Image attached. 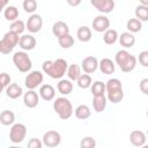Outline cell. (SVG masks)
I'll list each match as a JSON object with an SVG mask.
<instances>
[{
  "label": "cell",
  "mask_w": 148,
  "mask_h": 148,
  "mask_svg": "<svg viewBox=\"0 0 148 148\" xmlns=\"http://www.w3.org/2000/svg\"><path fill=\"white\" fill-rule=\"evenodd\" d=\"M15 121V113L10 110H3L0 113V123L3 126H9L13 125Z\"/></svg>",
  "instance_id": "obj_26"
},
{
  "label": "cell",
  "mask_w": 148,
  "mask_h": 148,
  "mask_svg": "<svg viewBox=\"0 0 148 148\" xmlns=\"http://www.w3.org/2000/svg\"><path fill=\"white\" fill-rule=\"evenodd\" d=\"M76 82H77V86L81 88V89H87V88H89L90 86H91V77H90V75L89 74H81L79 77H77V80H76Z\"/></svg>",
  "instance_id": "obj_35"
},
{
  "label": "cell",
  "mask_w": 148,
  "mask_h": 148,
  "mask_svg": "<svg viewBox=\"0 0 148 148\" xmlns=\"http://www.w3.org/2000/svg\"><path fill=\"white\" fill-rule=\"evenodd\" d=\"M9 30L17 34V35H21L25 30V23L22 20H15V21L12 22V24L9 27Z\"/></svg>",
  "instance_id": "obj_34"
},
{
  "label": "cell",
  "mask_w": 148,
  "mask_h": 148,
  "mask_svg": "<svg viewBox=\"0 0 148 148\" xmlns=\"http://www.w3.org/2000/svg\"><path fill=\"white\" fill-rule=\"evenodd\" d=\"M134 14H135V18L140 20L141 22H146L148 20V6H142V5L136 6Z\"/></svg>",
  "instance_id": "obj_31"
},
{
  "label": "cell",
  "mask_w": 148,
  "mask_h": 148,
  "mask_svg": "<svg viewBox=\"0 0 148 148\" xmlns=\"http://www.w3.org/2000/svg\"><path fill=\"white\" fill-rule=\"evenodd\" d=\"M81 148H94L96 147V140L92 136H84L80 142Z\"/></svg>",
  "instance_id": "obj_37"
},
{
  "label": "cell",
  "mask_w": 148,
  "mask_h": 148,
  "mask_svg": "<svg viewBox=\"0 0 148 148\" xmlns=\"http://www.w3.org/2000/svg\"><path fill=\"white\" fill-rule=\"evenodd\" d=\"M3 16L7 21L13 22V21L17 20V17H18V9L15 6H7L3 9Z\"/></svg>",
  "instance_id": "obj_29"
},
{
  "label": "cell",
  "mask_w": 148,
  "mask_h": 148,
  "mask_svg": "<svg viewBox=\"0 0 148 148\" xmlns=\"http://www.w3.org/2000/svg\"><path fill=\"white\" fill-rule=\"evenodd\" d=\"M68 64L65 59L58 58L56 60H46L42 65V69L52 79H61L67 71Z\"/></svg>",
  "instance_id": "obj_1"
},
{
  "label": "cell",
  "mask_w": 148,
  "mask_h": 148,
  "mask_svg": "<svg viewBox=\"0 0 148 148\" xmlns=\"http://www.w3.org/2000/svg\"><path fill=\"white\" fill-rule=\"evenodd\" d=\"M110 28V20L105 15H98L92 20V29L96 32H104Z\"/></svg>",
  "instance_id": "obj_14"
},
{
  "label": "cell",
  "mask_w": 148,
  "mask_h": 148,
  "mask_svg": "<svg viewBox=\"0 0 148 148\" xmlns=\"http://www.w3.org/2000/svg\"><path fill=\"white\" fill-rule=\"evenodd\" d=\"M42 146H43V142L39 139H36V138L30 139L29 142H28L29 148H42Z\"/></svg>",
  "instance_id": "obj_40"
},
{
  "label": "cell",
  "mask_w": 148,
  "mask_h": 148,
  "mask_svg": "<svg viewBox=\"0 0 148 148\" xmlns=\"http://www.w3.org/2000/svg\"><path fill=\"white\" fill-rule=\"evenodd\" d=\"M130 141L135 147H142L147 141V136H146L145 132H142L140 130H134L130 134Z\"/></svg>",
  "instance_id": "obj_15"
},
{
  "label": "cell",
  "mask_w": 148,
  "mask_h": 148,
  "mask_svg": "<svg viewBox=\"0 0 148 148\" xmlns=\"http://www.w3.org/2000/svg\"><path fill=\"white\" fill-rule=\"evenodd\" d=\"M139 88H140V90H141L145 95H147V94H148V79H142V80L140 81Z\"/></svg>",
  "instance_id": "obj_41"
},
{
  "label": "cell",
  "mask_w": 148,
  "mask_h": 148,
  "mask_svg": "<svg viewBox=\"0 0 148 148\" xmlns=\"http://www.w3.org/2000/svg\"><path fill=\"white\" fill-rule=\"evenodd\" d=\"M10 81H12V79H10V76H9V74H7V73H0V83H1V86L3 87V88H6L9 83H10Z\"/></svg>",
  "instance_id": "obj_38"
},
{
  "label": "cell",
  "mask_w": 148,
  "mask_h": 148,
  "mask_svg": "<svg viewBox=\"0 0 148 148\" xmlns=\"http://www.w3.org/2000/svg\"><path fill=\"white\" fill-rule=\"evenodd\" d=\"M8 2H9V0H0V13L3 12V9L7 7Z\"/></svg>",
  "instance_id": "obj_43"
},
{
  "label": "cell",
  "mask_w": 148,
  "mask_h": 148,
  "mask_svg": "<svg viewBox=\"0 0 148 148\" xmlns=\"http://www.w3.org/2000/svg\"><path fill=\"white\" fill-rule=\"evenodd\" d=\"M38 95L46 102H50L56 96V90L54 88L51 86V84H40V88H39V92Z\"/></svg>",
  "instance_id": "obj_17"
},
{
  "label": "cell",
  "mask_w": 148,
  "mask_h": 148,
  "mask_svg": "<svg viewBox=\"0 0 148 148\" xmlns=\"http://www.w3.org/2000/svg\"><path fill=\"white\" fill-rule=\"evenodd\" d=\"M66 2L72 7H77L82 2V0H66Z\"/></svg>",
  "instance_id": "obj_42"
},
{
  "label": "cell",
  "mask_w": 148,
  "mask_h": 148,
  "mask_svg": "<svg viewBox=\"0 0 148 148\" xmlns=\"http://www.w3.org/2000/svg\"><path fill=\"white\" fill-rule=\"evenodd\" d=\"M139 62L143 67H147L148 66V51H142L139 54Z\"/></svg>",
  "instance_id": "obj_39"
},
{
  "label": "cell",
  "mask_w": 148,
  "mask_h": 148,
  "mask_svg": "<svg viewBox=\"0 0 148 148\" xmlns=\"http://www.w3.org/2000/svg\"><path fill=\"white\" fill-rule=\"evenodd\" d=\"M43 145L46 146V147H50V148H53V147H57L60 145L61 142V135L58 131H47L46 133H44L43 135Z\"/></svg>",
  "instance_id": "obj_9"
},
{
  "label": "cell",
  "mask_w": 148,
  "mask_h": 148,
  "mask_svg": "<svg viewBox=\"0 0 148 148\" xmlns=\"http://www.w3.org/2000/svg\"><path fill=\"white\" fill-rule=\"evenodd\" d=\"M42 27H43V18L38 14H31L25 23V29H28V31H30L31 34H36L40 31Z\"/></svg>",
  "instance_id": "obj_10"
},
{
  "label": "cell",
  "mask_w": 148,
  "mask_h": 148,
  "mask_svg": "<svg viewBox=\"0 0 148 148\" xmlns=\"http://www.w3.org/2000/svg\"><path fill=\"white\" fill-rule=\"evenodd\" d=\"M20 37L17 34L13 32V31H8L3 35L2 39H0V53L2 54H9L14 47L18 44Z\"/></svg>",
  "instance_id": "obj_5"
},
{
  "label": "cell",
  "mask_w": 148,
  "mask_h": 148,
  "mask_svg": "<svg viewBox=\"0 0 148 148\" xmlns=\"http://www.w3.org/2000/svg\"><path fill=\"white\" fill-rule=\"evenodd\" d=\"M91 94L92 96H99V95H105V83L102 81H95L91 83Z\"/></svg>",
  "instance_id": "obj_32"
},
{
  "label": "cell",
  "mask_w": 148,
  "mask_h": 148,
  "mask_svg": "<svg viewBox=\"0 0 148 148\" xmlns=\"http://www.w3.org/2000/svg\"><path fill=\"white\" fill-rule=\"evenodd\" d=\"M23 103L28 109H34L39 103V95L34 89H28L23 95Z\"/></svg>",
  "instance_id": "obj_13"
},
{
  "label": "cell",
  "mask_w": 148,
  "mask_h": 148,
  "mask_svg": "<svg viewBox=\"0 0 148 148\" xmlns=\"http://www.w3.org/2000/svg\"><path fill=\"white\" fill-rule=\"evenodd\" d=\"M74 113H75V117L77 119H81V120H84V119H88L91 114V111H90V108L86 104H80L79 106H76V109L74 110Z\"/></svg>",
  "instance_id": "obj_24"
},
{
  "label": "cell",
  "mask_w": 148,
  "mask_h": 148,
  "mask_svg": "<svg viewBox=\"0 0 148 148\" xmlns=\"http://www.w3.org/2000/svg\"><path fill=\"white\" fill-rule=\"evenodd\" d=\"M53 109L56 111V113L59 116L60 119L62 120H67L72 117L74 110H73V105L71 103V101L66 97H58L54 99L53 102Z\"/></svg>",
  "instance_id": "obj_4"
},
{
  "label": "cell",
  "mask_w": 148,
  "mask_h": 148,
  "mask_svg": "<svg viewBox=\"0 0 148 148\" xmlns=\"http://www.w3.org/2000/svg\"><path fill=\"white\" fill-rule=\"evenodd\" d=\"M118 40H119L120 45L123 47H125V49H130V47H132L135 44V37L130 31L120 34V36H118Z\"/></svg>",
  "instance_id": "obj_20"
},
{
  "label": "cell",
  "mask_w": 148,
  "mask_h": 148,
  "mask_svg": "<svg viewBox=\"0 0 148 148\" xmlns=\"http://www.w3.org/2000/svg\"><path fill=\"white\" fill-rule=\"evenodd\" d=\"M90 3L101 13L109 14L114 9V0H90Z\"/></svg>",
  "instance_id": "obj_11"
},
{
  "label": "cell",
  "mask_w": 148,
  "mask_h": 148,
  "mask_svg": "<svg viewBox=\"0 0 148 148\" xmlns=\"http://www.w3.org/2000/svg\"><path fill=\"white\" fill-rule=\"evenodd\" d=\"M106 96L105 95H99V96H94L92 98V108L94 110L99 113V112H103L106 108Z\"/></svg>",
  "instance_id": "obj_22"
},
{
  "label": "cell",
  "mask_w": 148,
  "mask_h": 148,
  "mask_svg": "<svg viewBox=\"0 0 148 148\" xmlns=\"http://www.w3.org/2000/svg\"><path fill=\"white\" fill-rule=\"evenodd\" d=\"M118 32L117 30L114 29H108L104 31V35H103V40L106 45H113L117 40H118Z\"/></svg>",
  "instance_id": "obj_27"
},
{
  "label": "cell",
  "mask_w": 148,
  "mask_h": 148,
  "mask_svg": "<svg viewBox=\"0 0 148 148\" xmlns=\"http://www.w3.org/2000/svg\"><path fill=\"white\" fill-rule=\"evenodd\" d=\"M114 61L124 73L132 72L136 65V58L126 50H119L114 56Z\"/></svg>",
  "instance_id": "obj_3"
},
{
  "label": "cell",
  "mask_w": 148,
  "mask_h": 148,
  "mask_svg": "<svg viewBox=\"0 0 148 148\" xmlns=\"http://www.w3.org/2000/svg\"><path fill=\"white\" fill-rule=\"evenodd\" d=\"M140 5H142V6H148V0H140Z\"/></svg>",
  "instance_id": "obj_44"
},
{
  "label": "cell",
  "mask_w": 148,
  "mask_h": 148,
  "mask_svg": "<svg viewBox=\"0 0 148 148\" xmlns=\"http://www.w3.org/2000/svg\"><path fill=\"white\" fill-rule=\"evenodd\" d=\"M98 68L99 71L105 74V75H110V74H113L114 73V69H116V66H114V62L109 59V58H103L99 62H98Z\"/></svg>",
  "instance_id": "obj_19"
},
{
  "label": "cell",
  "mask_w": 148,
  "mask_h": 148,
  "mask_svg": "<svg viewBox=\"0 0 148 148\" xmlns=\"http://www.w3.org/2000/svg\"><path fill=\"white\" fill-rule=\"evenodd\" d=\"M58 43L62 49H69L74 45V37L71 34H67L65 36H61L58 38Z\"/></svg>",
  "instance_id": "obj_33"
},
{
  "label": "cell",
  "mask_w": 148,
  "mask_h": 148,
  "mask_svg": "<svg viewBox=\"0 0 148 148\" xmlns=\"http://www.w3.org/2000/svg\"><path fill=\"white\" fill-rule=\"evenodd\" d=\"M13 62H14L15 67L21 73H28L32 67L31 59L28 56V53H25L24 51L15 52L14 56H13Z\"/></svg>",
  "instance_id": "obj_6"
},
{
  "label": "cell",
  "mask_w": 148,
  "mask_h": 148,
  "mask_svg": "<svg viewBox=\"0 0 148 148\" xmlns=\"http://www.w3.org/2000/svg\"><path fill=\"white\" fill-rule=\"evenodd\" d=\"M22 6H23V9L25 13L32 14L37 9V1L36 0H23Z\"/></svg>",
  "instance_id": "obj_36"
},
{
  "label": "cell",
  "mask_w": 148,
  "mask_h": 148,
  "mask_svg": "<svg viewBox=\"0 0 148 148\" xmlns=\"http://www.w3.org/2000/svg\"><path fill=\"white\" fill-rule=\"evenodd\" d=\"M52 34L59 38L61 36H65L67 34H69V28H68V24L65 23L64 21H57L56 23H53L52 25Z\"/></svg>",
  "instance_id": "obj_18"
},
{
  "label": "cell",
  "mask_w": 148,
  "mask_h": 148,
  "mask_svg": "<svg viewBox=\"0 0 148 148\" xmlns=\"http://www.w3.org/2000/svg\"><path fill=\"white\" fill-rule=\"evenodd\" d=\"M44 76L42 74V72L39 71H31L24 79V84L28 89H36L37 87H39L43 83Z\"/></svg>",
  "instance_id": "obj_8"
},
{
  "label": "cell",
  "mask_w": 148,
  "mask_h": 148,
  "mask_svg": "<svg viewBox=\"0 0 148 148\" xmlns=\"http://www.w3.org/2000/svg\"><path fill=\"white\" fill-rule=\"evenodd\" d=\"M81 68L87 74L95 73L97 71V68H98V60H97V58L92 57V56H88V57L83 58V60L81 62Z\"/></svg>",
  "instance_id": "obj_12"
},
{
  "label": "cell",
  "mask_w": 148,
  "mask_h": 148,
  "mask_svg": "<svg viewBox=\"0 0 148 148\" xmlns=\"http://www.w3.org/2000/svg\"><path fill=\"white\" fill-rule=\"evenodd\" d=\"M126 28H127V30L130 31V32H132V34H135V32H139V31H141V29H142V22L140 21V20H138V18H130L127 22H126Z\"/></svg>",
  "instance_id": "obj_30"
},
{
  "label": "cell",
  "mask_w": 148,
  "mask_h": 148,
  "mask_svg": "<svg viewBox=\"0 0 148 148\" xmlns=\"http://www.w3.org/2000/svg\"><path fill=\"white\" fill-rule=\"evenodd\" d=\"M18 45L23 51H31L36 46V38L32 35H23L20 37Z\"/></svg>",
  "instance_id": "obj_16"
},
{
  "label": "cell",
  "mask_w": 148,
  "mask_h": 148,
  "mask_svg": "<svg viewBox=\"0 0 148 148\" xmlns=\"http://www.w3.org/2000/svg\"><path fill=\"white\" fill-rule=\"evenodd\" d=\"M66 74L68 76V79L71 81H76L77 77L82 74L81 73V67L76 64H72V65H68L67 67V71H66Z\"/></svg>",
  "instance_id": "obj_28"
},
{
  "label": "cell",
  "mask_w": 148,
  "mask_h": 148,
  "mask_svg": "<svg viewBox=\"0 0 148 148\" xmlns=\"http://www.w3.org/2000/svg\"><path fill=\"white\" fill-rule=\"evenodd\" d=\"M2 90H3V87H2V86H1V83H0V94L2 92Z\"/></svg>",
  "instance_id": "obj_45"
},
{
  "label": "cell",
  "mask_w": 148,
  "mask_h": 148,
  "mask_svg": "<svg viewBox=\"0 0 148 148\" xmlns=\"http://www.w3.org/2000/svg\"><path fill=\"white\" fill-rule=\"evenodd\" d=\"M105 92H106V99H109L111 103L117 104L121 102L124 98L121 81L116 77L108 80V82L105 83Z\"/></svg>",
  "instance_id": "obj_2"
},
{
  "label": "cell",
  "mask_w": 148,
  "mask_h": 148,
  "mask_svg": "<svg viewBox=\"0 0 148 148\" xmlns=\"http://www.w3.org/2000/svg\"><path fill=\"white\" fill-rule=\"evenodd\" d=\"M23 94V90H22V87L18 86L17 83H9L7 87H6V95L12 98V99H16L18 98L20 96H22Z\"/></svg>",
  "instance_id": "obj_21"
},
{
  "label": "cell",
  "mask_w": 148,
  "mask_h": 148,
  "mask_svg": "<svg viewBox=\"0 0 148 148\" xmlns=\"http://www.w3.org/2000/svg\"><path fill=\"white\" fill-rule=\"evenodd\" d=\"M57 89L58 91L61 94V95H69L73 90V83L71 82V80H66V79H62L58 82L57 84Z\"/></svg>",
  "instance_id": "obj_23"
},
{
  "label": "cell",
  "mask_w": 148,
  "mask_h": 148,
  "mask_svg": "<svg viewBox=\"0 0 148 148\" xmlns=\"http://www.w3.org/2000/svg\"><path fill=\"white\" fill-rule=\"evenodd\" d=\"M76 37L80 42H83V43H87L91 39V30L89 27L87 25H82L77 29L76 31Z\"/></svg>",
  "instance_id": "obj_25"
},
{
  "label": "cell",
  "mask_w": 148,
  "mask_h": 148,
  "mask_svg": "<svg viewBox=\"0 0 148 148\" xmlns=\"http://www.w3.org/2000/svg\"><path fill=\"white\" fill-rule=\"evenodd\" d=\"M27 135V127L24 124L17 123L13 124L10 131H9V140L13 143H21Z\"/></svg>",
  "instance_id": "obj_7"
}]
</instances>
